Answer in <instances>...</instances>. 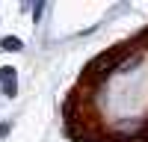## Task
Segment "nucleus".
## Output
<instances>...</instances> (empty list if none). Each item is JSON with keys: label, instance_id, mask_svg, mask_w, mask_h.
<instances>
[{"label": "nucleus", "instance_id": "obj_1", "mask_svg": "<svg viewBox=\"0 0 148 142\" xmlns=\"http://www.w3.org/2000/svg\"><path fill=\"white\" fill-rule=\"evenodd\" d=\"M119 59H121V53H119V51H104L101 56H95L92 62L83 68V80H104L110 71L119 65Z\"/></svg>", "mask_w": 148, "mask_h": 142}, {"label": "nucleus", "instance_id": "obj_2", "mask_svg": "<svg viewBox=\"0 0 148 142\" xmlns=\"http://www.w3.org/2000/svg\"><path fill=\"white\" fill-rule=\"evenodd\" d=\"M0 86H3V95H6V98H15V92H18L15 68H9V65H3V68H0Z\"/></svg>", "mask_w": 148, "mask_h": 142}, {"label": "nucleus", "instance_id": "obj_3", "mask_svg": "<svg viewBox=\"0 0 148 142\" xmlns=\"http://www.w3.org/2000/svg\"><path fill=\"white\" fill-rule=\"evenodd\" d=\"M0 47H3V51H21L24 42L18 39V36H6V39H0Z\"/></svg>", "mask_w": 148, "mask_h": 142}, {"label": "nucleus", "instance_id": "obj_4", "mask_svg": "<svg viewBox=\"0 0 148 142\" xmlns=\"http://www.w3.org/2000/svg\"><path fill=\"white\" fill-rule=\"evenodd\" d=\"M42 12H45V3H36V6H33V21H39Z\"/></svg>", "mask_w": 148, "mask_h": 142}, {"label": "nucleus", "instance_id": "obj_5", "mask_svg": "<svg viewBox=\"0 0 148 142\" xmlns=\"http://www.w3.org/2000/svg\"><path fill=\"white\" fill-rule=\"evenodd\" d=\"M9 130H12V124H9V122H0V139L9 136Z\"/></svg>", "mask_w": 148, "mask_h": 142}]
</instances>
